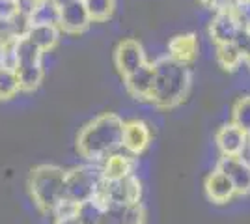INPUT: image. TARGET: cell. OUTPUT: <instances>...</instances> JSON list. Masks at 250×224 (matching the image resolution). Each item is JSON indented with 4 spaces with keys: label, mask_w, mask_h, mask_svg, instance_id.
Wrapping results in <instances>:
<instances>
[{
    "label": "cell",
    "mask_w": 250,
    "mask_h": 224,
    "mask_svg": "<svg viewBox=\"0 0 250 224\" xmlns=\"http://www.w3.org/2000/svg\"><path fill=\"white\" fill-rule=\"evenodd\" d=\"M124 120L114 112H104L88 122L77 137V151L90 163L101 161L122 148Z\"/></svg>",
    "instance_id": "1"
},
{
    "label": "cell",
    "mask_w": 250,
    "mask_h": 224,
    "mask_svg": "<svg viewBox=\"0 0 250 224\" xmlns=\"http://www.w3.org/2000/svg\"><path fill=\"white\" fill-rule=\"evenodd\" d=\"M153 69H155V79L149 101L163 110H170L181 105L187 99L192 82L188 65L179 64L167 54L153 62Z\"/></svg>",
    "instance_id": "2"
},
{
    "label": "cell",
    "mask_w": 250,
    "mask_h": 224,
    "mask_svg": "<svg viewBox=\"0 0 250 224\" xmlns=\"http://www.w3.org/2000/svg\"><path fill=\"white\" fill-rule=\"evenodd\" d=\"M65 170L56 164H40L30 172L28 191L32 202L42 213H52V209L63 200Z\"/></svg>",
    "instance_id": "3"
},
{
    "label": "cell",
    "mask_w": 250,
    "mask_h": 224,
    "mask_svg": "<svg viewBox=\"0 0 250 224\" xmlns=\"http://www.w3.org/2000/svg\"><path fill=\"white\" fill-rule=\"evenodd\" d=\"M103 180L101 164H83L65 170V185H63V198L73 204L86 202L94 198L99 183Z\"/></svg>",
    "instance_id": "4"
},
{
    "label": "cell",
    "mask_w": 250,
    "mask_h": 224,
    "mask_svg": "<svg viewBox=\"0 0 250 224\" xmlns=\"http://www.w3.org/2000/svg\"><path fill=\"white\" fill-rule=\"evenodd\" d=\"M142 196V185L136 176H125L122 180H101L94 198L103 204L120 202V204H133L140 202Z\"/></svg>",
    "instance_id": "5"
},
{
    "label": "cell",
    "mask_w": 250,
    "mask_h": 224,
    "mask_svg": "<svg viewBox=\"0 0 250 224\" xmlns=\"http://www.w3.org/2000/svg\"><path fill=\"white\" fill-rule=\"evenodd\" d=\"M92 24V19L88 15V10L83 0H71L63 4L58 10V28L60 32L69 34V36H79L86 32Z\"/></svg>",
    "instance_id": "6"
},
{
    "label": "cell",
    "mask_w": 250,
    "mask_h": 224,
    "mask_svg": "<svg viewBox=\"0 0 250 224\" xmlns=\"http://www.w3.org/2000/svg\"><path fill=\"white\" fill-rule=\"evenodd\" d=\"M101 224H146V207L142 202H108L103 207Z\"/></svg>",
    "instance_id": "7"
},
{
    "label": "cell",
    "mask_w": 250,
    "mask_h": 224,
    "mask_svg": "<svg viewBox=\"0 0 250 224\" xmlns=\"http://www.w3.org/2000/svg\"><path fill=\"white\" fill-rule=\"evenodd\" d=\"M217 170L228 176L235 194H250V163L243 155H222Z\"/></svg>",
    "instance_id": "8"
},
{
    "label": "cell",
    "mask_w": 250,
    "mask_h": 224,
    "mask_svg": "<svg viewBox=\"0 0 250 224\" xmlns=\"http://www.w3.org/2000/svg\"><path fill=\"white\" fill-rule=\"evenodd\" d=\"M146 53L144 47L136 40H122L118 43L114 51V65L118 69V73L122 77H127L133 71H136L142 64H146Z\"/></svg>",
    "instance_id": "9"
},
{
    "label": "cell",
    "mask_w": 250,
    "mask_h": 224,
    "mask_svg": "<svg viewBox=\"0 0 250 224\" xmlns=\"http://www.w3.org/2000/svg\"><path fill=\"white\" fill-rule=\"evenodd\" d=\"M151 144V131L147 127L146 122L142 120H129L124 123V135H122V148L133 155L138 157L142 155Z\"/></svg>",
    "instance_id": "10"
},
{
    "label": "cell",
    "mask_w": 250,
    "mask_h": 224,
    "mask_svg": "<svg viewBox=\"0 0 250 224\" xmlns=\"http://www.w3.org/2000/svg\"><path fill=\"white\" fill-rule=\"evenodd\" d=\"M153 79H155V69L151 62L142 64L136 71L124 77L125 90L127 94L140 101H149L151 90H153Z\"/></svg>",
    "instance_id": "11"
},
{
    "label": "cell",
    "mask_w": 250,
    "mask_h": 224,
    "mask_svg": "<svg viewBox=\"0 0 250 224\" xmlns=\"http://www.w3.org/2000/svg\"><path fill=\"white\" fill-rule=\"evenodd\" d=\"M239 30V24L235 21L233 13L229 11V8L215 11L213 19L209 22V38H211V41L215 43V45L233 43Z\"/></svg>",
    "instance_id": "12"
},
{
    "label": "cell",
    "mask_w": 250,
    "mask_h": 224,
    "mask_svg": "<svg viewBox=\"0 0 250 224\" xmlns=\"http://www.w3.org/2000/svg\"><path fill=\"white\" fill-rule=\"evenodd\" d=\"M215 142L222 155H241L249 144V135L231 122V123L220 125L215 135Z\"/></svg>",
    "instance_id": "13"
},
{
    "label": "cell",
    "mask_w": 250,
    "mask_h": 224,
    "mask_svg": "<svg viewBox=\"0 0 250 224\" xmlns=\"http://www.w3.org/2000/svg\"><path fill=\"white\" fill-rule=\"evenodd\" d=\"M200 43L196 34H177L168 41V56L183 65H192L198 58Z\"/></svg>",
    "instance_id": "14"
},
{
    "label": "cell",
    "mask_w": 250,
    "mask_h": 224,
    "mask_svg": "<svg viewBox=\"0 0 250 224\" xmlns=\"http://www.w3.org/2000/svg\"><path fill=\"white\" fill-rule=\"evenodd\" d=\"M204 187H206V194H208L209 200L213 204H219V205L220 204H228L235 196L233 183L229 182V178L226 174H222L217 168L208 174Z\"/></svg>",
    "instance_id": "15"
},
{
    "label": "cell",
    "mask_w": 250,
    "mask_h": 224,
    "mask_svg": "<svg viewBox=\"0 0 250 224\" xmlns=\"http://www.w3.org/2000/svg\"><path fill=\"white\" fill-rule=\"evenodd\" d=\"M135 159L125 153H110L101 161V172L104 180H122L125 176H131L135 170Z\"/></svg>",
    "instance_id": "16"
},
{
    "label": "cell",
    "mask_w": 250,
    "mask_h": 224,
    "mask_svg": "<svg viewBox=\"0 0 250 224\" xmlns=\"http://www.w3.org/2000/svg\"><path fill=\"white\" fill-rule=\"evenodd\" d=\"M60 36H62V32L58 28V24H34L32 22L24 38H28L40 51L51 53L60 41Z\"/></svg>",
    "instance_id": "17"
},
{
    "label": "cell",
    "mask_w": 250,
    "mask_h": 224,
    "mask_svg": "<svg viewBox=\"0 0 250 224\" xmlns=\"http://www.w3.org/2000/svg\"><path fill=\"white\" fill-rule=\"evenodd\" d=\"M15 73H17V79H19L21 92H36L43 82L45 69H43V64L17 65L15 67Z\"/></svg>",
    "instance_id": "18"
},
{
    "label": "cell",
    "mask_w": 250,
    "mask_h": 224,
    "mask_svg": "<svg viewBox=\"0 0 250 224\" xmlns=\"http://www.w3.org/2000/svg\"><path fill=\"white\" fill-rule=\"evenodd\" d=\"M217 62L224 71H237L243 64V53L235 43H222L217 45Z\"/></svg>",
    "instance_id": "19"
},
{
    "label": "cell",
    "mask_w": 250,
    "mask_h": 224,
    "mask_svg": "<svg viewBox=\"0 0 250 224\" xmlns=\"http://www.w3.org/2000/svg\"><path fill=\"white\" fill-rule=\"evenodd\" d=\"M43 54L28 38H17V65L43 64Z\"/></svg>",
    "instance_id": "20"
},
{
    "label": "cell",
    "mask_w": 250,
    "mask_h": 224,
    "mask_svg": "<svg viewBox=\"0 0 250 224\" xmlns=\"http://www.w3.org/2000/svg\"><path fill=\"white\" fill-rule=\"evenodd\" d=\"M103 204L95 198H90L86 202H81L77 205V219L81 224H101L103 217Z\"/></svg>",
    "instance_id": "21"
},
{
    "label": "cell",
    "mask_w": 250,
    "mask_h": 224,
    "mask_svg": "<svg viewBox=\"0 0 250 224\" xmlns=\"http://www.w3.org/2000/svg\"><path fill=\"white\" fill-rule=\"evenodd\" d=\"M92 22H104L112 17L116 10V0H83Z\"/></svg>",
    "instance_id": "22"
},
{
    "label": "cell",
    "mask_w": 250,
    "mask_h": 224,
    "mask_svg": "<svg viewBox=\"0 0 250 224\" xmlns=\"http://www.w3.org/2000/svg\"><path fill=\"white\" fill-rule=\"evenodd\" d=\"M21 92L15 69L0 67V101H10Z\"/></svg>",
    "instance_id": "23"
},
{
    "label": "cell",
    "mask_w": 250,
    "mask_h": 224,
    "mask_svg": "<svg viewBox=\"0 0 250 224\" xmlns=\"http://www.w3.org/2000/svg\"><path fill=\"white\" fill-rule=\"evenodd\" d=\"M58 10L51 0H42L30 13V21L34 24H58Z\"/></svg>",
    "instance_id": "24"
},
{
    "label": "cell",
    "mask_w": 250,
    "mask_h": 224,
    "mask_svg": "<svg viewBox=\"0 0 250 224\" xmlns=\"http://www.w3.org/2000/svg\"><path fill=\"white\" fill-rule=\"evenodd\" d=\"M231 122L250 137V96H245L235 101V105L231 108Z\"/></svg>",
    "instance_id": "25"
},
{
    "label": "cell",
    "mask_w": 250,
    "mask_h": 224,
    "mask_svg": "<svg viewBox=\"0 0 250 224\" xmlns=\"http://www.w3.org/2000/svg\"><path fill=\"white\" fill-rule=\"evenodd\" d=\"M229 11L233 13L239 28L249 30L250 28V0H231L229 2Z\"/></svg>",
    "instance_id": "26"
},
{
    "label": "cell",
    "mask_w": 250,
    "mask_h": 224,
    "mask_svg": "<svg viewBox=\"0 0 250 224\" xmlns=\"http://www.w3.org/2000/svg\"><path fill=\"white\" fill-rule=\"evenodd\" d=\"M17 2L15 0H0V21H6L17 13Z\"/></svg>",
    "instance_id": "27"
},
{
    "label": "cell",
    "mask_w": 250,
    "mask_h": 224,
    "mask_svg": "<svg viewBox=\"0 0 250 224\" xmlns=\"http://www.w3.org/2000/svg\"><path fill=\"white\" fill-rule=\"evenodd\" d=\"M15 2H17V10L21 11V13L30 15L32 11L36 10V6H38L42 0H15Z\"/></svg>",
    "instance_id": "28"
},
{
    "label": "cell",
    "mask_w": 250,
    "mask_h": 224,
    "mask_svg": "<svg viewBox=\"0 0 250 224\" xmlns=\"http://www.w3.org/2000/svg\"><path fill=\"white\" fill-rule=\"evenodd\" d=\"M200 2H202V6H206L208 10L219 11V10H224V8H228L231 0H200Z\"/></svg>",
    "instance_id": "29"
},
{
    "label": "cell",
    "mask_w": 250,
    "mask_h": 224,
    "mask_svg": "<svg viewBox=\"0 0 250 224\" xmlns=\"http://www.w3.org/2000/svg\"><path fill=\"white\" fill-rule=\"evenodd\" d=\"M54 224H81V223H79L77 215H73V217H63V219H54Z\"/></svg>",
    "instance_id": "30"
},
{
    "label": "cell",
    "mask_w": 250,
    "mask_h": 224,
    "mask_svg": "<svg viewBox=\"0 0 250 224\" xmlns=\"http://www.w3.org/2000/svg\"><path fill=\"white\" fill-rule=\"evenodd\" d=\"M243 62H245V64H247V67L250 69V49L245 54H243Z\"/></svg>",
    "instance_id": "31"
},
{
    "label": "cell",
    "mask_w": 250,
    "mask_h": 224,
    "mask_svg": "<svg viewBox=\"0 0 250 224\" xmlns=\"http://www.w3.org/2000/svg\"><path fill=\"white\" fill-rule=\"evenodd\" d=\"M54 6H58V8H62L63 4H67V2H71V0H51Z\"/></svg>",
    "instance_id": "32"
},
{
    "label": "cell",
    "mask_w": 250,
    "mask_h": 224,
    "mask_svg": "<svg viewBox=\"0 0 250 224\" xmlns=\"http://www.w3.org/2000/svg\"><path fill=\"white\" fill-rule=\"evenodd\" d=\"M0 67H2V41H0Z\"/></svg>",
    "instance_id": "33"
},
{
    "label": "cell",
    "mask_w": 250,
    "mask_h": 224,
    "mask_svg": "<svg viewBox=\"0 0 250 224\" xmlns=\"http://www.w3.org/2000/svg\"><path fill=\"white\" fill-rule=\"evenodd\" d=\"M249 32H250V28H249Z\"/></svg>",
    "instance_id": "34"
}]
</instances>
